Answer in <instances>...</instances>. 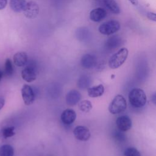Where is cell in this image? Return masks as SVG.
Returning a JSON list of instances; mask_svg holds the SVG:
<instances>
[{
	"label": "cell",
	"mask_w": 156,
	"mask_h": 156,
	"mask_svg": "<svg viewBox=\"0 0 156 156\" xmlns=\"http://www.w3.org/2000/svg\"><path fill=\"white\" fill-rule=\"evenodd\" d=\"M24 16L28 19L35 18L40 11L38 5L34 1H29L27 2L23 10Z\"/></svg>",
	"instance_id": "obj_5"
},
{
	"label": "cell",
	"mask_w": 156,
	"mask_h": 156,
	"mask_svg": "<svg viewBox=\"0 0 156 156\" xmlns=\"http://www.w3.org/2000/svg\"><path fill=\"white\" fill-rule=\"evenodd\" d=\"M80 63L82 66L84 68L90 69L96 65V58L94 55L90 54H84L81 58Z\"/></svg>",
	"instance_id": "obj_11"
},
{
	"label": "cell",
	"mask_w": 156,
	"mask_h": 156,
	"mask_svg": "<svg viewBox=\"0 0 156 156\" xmlns=\"http://www.w3.org/2000/svg\"><path fill=\"white\" fill-rule=\"evenodd\" d=\"M5 74L7 76H11L13 74V67L12 60L7 58L5 62Z\"/></svg>",
	"instance_id": "obj_24"
},
{
	"label": "cell",
	"mask_w": 156,
	"mask_h": 156,
	"mask_svg": "<svg viewBox=\"0 0 156 156\" xmlns=\"http://www.w3.org/2000/svg\"><path fill=\"white\" fill-rule=\"evenodd\" d=\"M28 61L27 55L24 52H18L13 55V62L19 67L25 66Z\"/></svg>",
	"instance_id": "obj_16"
},
{
	"label": "cell",
	"mask_w": 156,
	"mask_h": 156,
	"mask_svg": "<svg viewBox=\"0 0 156 156\" xmlns=\"http://www.w3.org/2000/svg\"><path fill=\"white\" fill-rule=\"evenodd\" d=\"M5 104V99L2 96H0V110L2 108Z\"/></svg>",
	"instance_id": "obj_29"
},
{
	"label": "cell",
	"mask_w": 156,
	"mask_h": 156,
	"mask_svg": "<svg viewBox=\"0 0 156 156\" xmlns=\"http://www.w3.org/2000/svg\"><path fill=\"white\" fill-rule=\"evenodd\" d=\"M13 147L9 144H4L0 147V156H13Z\"/></svg>",
	"instance_id": "obj_21"
},
{
	"label": "cell",
	"mask_w": 156,
	"mask_h": 156,
	"mask_svg": "<svg viewBox=\"0 0 156 156\" xmlns=\"http://www.w3.org/2000/svg\"><path fill=\"white\" fill-rule=\"evenodd\" d=\"M124 156H141V154L137 149L130 147L127 148L124 151Z\"/></svg>",
	"instance_id": "obj_25"
},
{
	"label": "cell",
	"mask_w": 156,
	"mask_h": 156,
	"mask_svg": "<svg viewBox=\"0 0 156 156\" xmlns=\"http://www.w3.org/2000/svg\"><path fill=\"white\" fill-rule=\"evenodd\" d=\"M76 37L81 42H88L91 39L92 34L90 29L86 27H80L76 30Z\"/></svg>",
	"instance_id": "obj_9"
},
{
	"label": "cell",
	"mask_w": 156,
	"mask_h": 156,
	"mask_svg": "<svg viewBox=\"0 0 156 156\" xmlns=\"http://www.w3.org/2000/svg\"><path fill=\"white\" fill-rule=\"evenodd\" d=\"M107 16V12L101 7L93 9L90 13V18L94 22H99L104 20Z\"/></svg>",
	"instance_id": "obj_14"
},
{
	"label": "cell",
	"mask_w": 156,
	"mask_h": 156,
	"mask_svg": "<svg viewBox=\"0 0 156 156\" xmlns=\"http://www.w3.org/2000/svg\"><path fill=\"white\" fill-rule=\"evenodd\" d=\"M106 7L114 14H119L120 9L115 0H103Z\"/></svg>",
	"instance_id": "obj_20"
},
{
	"label": "cell",
	"mask_w": 156,
	"mask_h": 156,
	"mask_svg": "<svg viewBox=\"0 0 156 156\" xmlns=\"http://www.w3.org/2000/svg\"><path fill=\"white\" fill-rule=\"evenodd\" d=\"M21 96L26 105H31L35 100V94L30 86L24 84L21 88Z\"/></svg>",
	"instance_id": "obj_7"
},
{
	"label": "cell",
	"mask_w": 156,
	"mask_h": 156,
	"mask_svg": "<svg viewBox=\"0 0 156 156\" xmlns=\"http://www.w3.org/2000/svg\"><path fill=\"white\" fill-rule=\"evenodd\" d=\"M130 104L134 107L141 108L145 105L147 101V97L144 91L138 88L132 89L129 94Z\"/></svg>",
	"instance_id": "obj_1"
},
{
	"label": "cell",
	"mask_w": 156,
	"mask_h": 156,
	"mask_svg": "<svg viewBox=\"0 0 156 156\" xmlns=\"http://www.w3.org/2000/svg\"><path fill=\"white\" fill-rule=\"evenodd\" d=\"M104 87L102 84L96 85L87 88L88 95L90 98H98L103 95L104 93Z\"/></svg>",
	"instance_id": "obj_17"
},
{
	"label": "cell",
	"mask_w": 156,
	"mask_h": 156,
	"mask_svg": "<svg viewBox=\"0 0 156 156\" xmlns=\"http://www.w3.org/2000/svg\"><path fill=\"white\" fill-rule=\"evenodd\" d=\"M78 107L79 110L85 113L89 112L92 108V104L90 101L83 100L79 102Z\"/></svg>",
	"instance_id": "obj_22"
},
{
	"label": "cell",
	"mask_w": 156,
	"mask_h": 156,
	"mask_svg": "<svg viewBox=\"0 0 156 156\" xmlns=\"http://www.w3.org/2000/svg\"><path fill=\"white\" fill-rule=\"evenodd\" d=\"M148 19H149L151 21H156V15L154 12H147L146 15Z\"/></svg>",
	"instance_id": "obj_27"
},
{
	"label": "cell",
	"mask_w": 156,
	"mask_h": 156,
	"mask_svg": "<svg viewBox=\"0 0 156 156\" xmlns=\"http://www.w3.org/2000/svg\"><path fill=\"white\" fill-rule=\"evenodd\" d=\"M120 23L116 20H110L106 21L99 27V31L101 34L109 35L117 32L120 29Z\"/></svg>",
	"instance_id": "obj_4"
},
{
	"label": "cell",
	"mask_w": 156,
	"mask_h": 156,
	"mask_svg": "<svg viewBox=\"0 0 156 156\" xmlns=\"http://www.w3.org/2000/svg\"><path fill=\"white\" fill-rule=\"evenodd\" d=\"M121 131V130H120ZM121 132H116L115 133V138L116 140L119 141H122L125 140V135Z\"/></svg>",
	"instance_id": "obj_26"
},
{
	"label": "cell",
	"mask_w": 156,
	"mask_h": 156,
	"mask_svg": "<svg viewBox=\"0 0 156 156\" xmlns=\"http://www.w3.org/2000/svg\"><path fill=\"white\" fill-rule=\"evenodd\" d=\"M7 4V0H0V10L4 9Z\"/></svg>",
	"instance_id": "obj_28"
},
{
	"label": "cell",
	"mask_w": 156,
	"mask_h": 156,
	"mask_svg": "<svg viewBox=\"0 0 156 156\" xmlns=\"http://www.w3.org/2000/svg\"><path fill=\"white\" fill-rule=\"evenodd\" d=\"M91 83V79L89 76L83 75L77 80V87L81 89L88 88Z\"/></svg>",
	"instance_id": "obj_19"
},
{
	"label": "cell",
	"mask_w": 156,
	"mask_h": 156,
	"mask_svg": "<svg viewBox=\"0 0 156 156\" xmlns=\"http://www.w3.org/2000/svg\"><path fill=\"white\" fill-rule=\"evenodd\" d=\"M15 127L13 126L4 127L0 131V135L4 138L12 137L15 135Z\"/></svg>",
	"instance_id": "obj_23"
},
{
	"label": "cell",
	"mask_w": 156,
	"mask_h": 156,
	"mask_svg": "<svg viewBox=\"0 0 156 156\" xmlns=\"http://www.w3.org/2000/svg\"><path fill=\"white\" fill-rule=\"evenodd\" d=\"M129 51L126 48L120 49L115 53L108 60V66L112 69H116L120 67L126 60L128 57Z\"/></svg>",
	"instance_id": "obj_2"
},
{
	"label": "cell",
	"mask_w": 156,
	"mask_h": 156,
	"mask_svg": "<svg viewBox=\"0 0 156 156\" xmlns=\"http://www.w3.org/2000/svg\"><path fill=\"white\" fill-rule=\"evenodd\" d=\"M122 43V39L119 36L115 35L110 37L105 43V47L107 50H113L118 48Z\"/></svg>",
	"instance_id": "obj_15"
},
{
	"label": "cell",
	"mask_w": 156,
	"mask_h": 156,
	"mask_svg": "<svg viewBox=\"0 0 156 156\" xmlns=\"http://www.w3.org/2000/svg\"><path fill=\"white\" fill-rule=\"evenodd\" d=\"M80 99L81 94L76 90H72L69 91L66 96V102L70 106H73L78 104Z\"/></svg>",
	"instance_id": "obj_12"
},
{
	"label": "cell",
	"mask_w": 156,
	"mask_h": 156,
	"mask_svg": "<svg viewBox=\"0 0 156 156\" xmlns=\"http://www.w3.org/2000/svg\"><path fill=\"white\" fill-rule=\"evenodd\" d=\"M116 124L118 129L122 132H126L132 127V122L131 119L126 115L119 116L116 120Z\"/></svg>",
	"instance_id": "obj_8"
},
{
	"label": "cell",
	"mask_w": 156,
	"mask_h": 156,
	"mask_svg": "<svg viewBox=\"0 0 156 156\" xmlns=\"http://www.w3.org/2000/svg\"><path fill=\"white\" fill-rule=\"evenodd\" d=\"M76 119V113L74 110L71 108L65 110L61 115L62 121L66 124L69 125L73 124Z\"/></svg>",
	"instance_id": "obj_13"
},
{
	"label": "cell",
	"mask_w": 156,
	"mask_h": 156,
	"mask_svg": "<svg viewBox=\"0 0 156 156\" xmlns=\"http://www.w3.org/2000/svg\"><path fill=\"white\" fill-rule=\"evenodd\" d=\"M21 77L27 82H32L37 79V73L34 66L28 65L21 71Z\"/></svg>",
	"instance_id": "obj_10"
},
{
	"label": "cell",
	"mask_w": 156,
	"mask_h": 156,
	"mask_svg": "<svg viewBox=\"0 0 156 156\" xmlns=\"http://www.w3.org/2000/svg\"><path fill=\"white\" fill-rule=\"evenodd\" d=\"M26 0H10V7L15 12H20L23 11L25 5Z\"/></svg>",
	"instance_id": "obj_18"
},
{
	"label": "cell",
	"mask_w": 156,
	"mask_h": 156,
	"mask_svg": "<svg viewBox=\"0 0 156 156\" xmlns=\"http://www.w3.org/2000/svg\"><path fill=\"white\" fill-rule=\"evenodd\" d=\"M105 67V63H100L98 64V65H97V69H99V70H102Z\"/></svg>",
	"instance_id": "obj_30"
},
{
	"label": "cell",
	"mask_w": 156,
	"mask_h": 156,
	"mask_svg": "<svg viewBox=\"0 0 156 156\" xmlns=\"http://www.w3.org/2000/svg\"><path fill=\"white\" fill-rule=\"evenodd\" d=\"M2 76H3V72L0 70V81H1V80L2 77Z\"/></svg>",
	"instance_id": "obj_33"
},
{
	"label": "cell",
	"mask_w": 156,
	"mask_h": 156,
	"mask_svg": "<svg viewBox=\"0 0 156 156\" xmlns=\"http://www.w3.org/2000/svg\"><path fill=\"white\" fill-rule=\"evenodd\" d=\"M73 134L77 140L82 141H88L91 136V133L89 129L83 126L76 127L74 129Z\"/></svg>",
	"instance_id": "obj_6"
},
{
	"label": "cell",
	"mask_w": 156,
	"mask_h": 156,
	"mask_svg": "<svg viewBox=\"0 0 156 156\" xmlns=\"http://www.w3.org/2000/svg\"><path fill=\"white\" fill-rule=\"evenodd\" d=\"M130 3H132L134 5H137L138 4V0H129Z\"/></svg>",
	"instance_id": "obj_31"
},
{
	"label": "cell",
	"mask_w": 156,
	"mask_h": 156,
	"mask_svg": "<svg viewBox=\"0 0 156 156\" xmlns=\"http://www.w3.org/2000/svg\"><path fill=\"white\" fill-rule=\"evenodd\" d=\"M151 99H152V101L153 102V103H154V104H155V101H156V98H155V94H154L152 96Z\"/></svg>",
	"instance_id": "obj_32"
},
{
	"label": "cell",
	"mask_w": 156,
	"mask_h": 156,
	"mask_svg": "<svg viewBox=\"0 0 156 156\" xmlns=\"http://www.w3.org/2000/svg\"><path fill=\"white\" fill-rule=\"evenodd\" d=\"M127 107V102L124 97L121 94L116 95L112 101L108 106L110 113L115 115L124 112Z\"/></svg>",
	"instance_id": "obj_3"
}]
</instances>
